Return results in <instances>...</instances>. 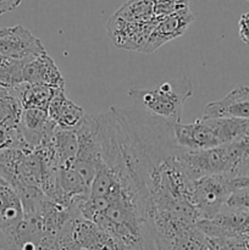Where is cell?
<instances>
[{"mask_svg": "<svg viewBox=\"0 0 249 250\" xmlns=\"http://www.w3.org/2000/svg\"><path fill=\"white\" fill-rule=\"evenodd\" d=\"M238 34L242 42L249 45V12L242 15L238 20Z\"/></svg>", "mask_w": 249, "mask_h": 250, "instance_id": "18", "label": "cell"}, {"mask_svg": "<svg viewBox=\"0 0 249 250\" xmlns=\"http://www.w3.org/2000/svg\"><path fill=\"white\" fill-rule=\"evenodd\" d=\"M24 219L21 195L0 173V234L14 231Z\"/></svg>", "mask_w": 249, "mask_h": 250, "instance_id": "11", "label": "cell"}, {"mask_svg": "<svg viewBox=\"0 0 249 250\" xmlns=\"http://www.w3.org/2000/svg\"><path fill=\"white\" fill-rule=\"evenodd\" d=\"M203 117L249 121V87L234 88L222 99L209 103L204 107Z\"/></svg>", "mask_w": 249, "mask_h": 250, "instance_id": "10", "label": "cell"}, {"mask_svg": "<svg viewBox=\"0 0 249 250\" xmlns=\"http://www.w3.org/2000/svg\"><path fill=\"white\" fill-rule=\"evenodd\" d=\"M249 187V177L204 176L190 181L189 203L200 220H212L237 190Z\"/></svg>", "mask_w": 249, "mask_h": 250, "instance_id": "4", "label": "cell"}, {"mask_svg": "<svg viewBox=\"0 0 249 250\" xmlns=\"http://www.w3.org/2000/svg\"><path fill=\"white\" fill-rule=\"evenodd\" d=\"M28 60L2 59L0 61V87L16 88L23 83V67Z\"/></svg>", "mask_w": 249, "mask_h": 250, "instance_id": "15", "label": "cell"}, {"mask_svg": "<svg viewBox=\"0 0 249 250\" xmlns=\"http://www.w3.org/2000/svg\"><path fill=\"white\" fill-rule=\"evenodd\" d=\"M153 9L158 20L181 10L189 9V0H153Z\"/></svg>", "mask_w": 249, "mask_h": 250, "instance_id": "16", "label": "cell"}, {"mask_svg": "<svg viewBox=\"0 0 249 250\" xmlns=\"http://www.w3.org/2000/svg\"><path fill=\"white\" fill-rule=\"evenodd\" d=\"M193 95V84L186 76L173 81L164 82L156 88L128 89V97L134 107L159 119L177 124L181 122L186 102Z\"/></svg>", "mask_w": 249, "mask_h": 250, "instance_id": "3", "label": "cell"}, {"mask_svg": "<svg viewBox=\"0 0 249 250\" xmlns=\"http://www.w3.org/2000/svg\"><path fill=\"white\" fill-rule=\"evenodd\" d=\"M244 239H246V241L248 242V244H249V232L246 234V236H244Z\"/></svg>", "mask_w": 249, "mask_h": 250, "instance_id": "19", "label": "cell"}, {"mask_svg": "<svg viewBox=\"0 0 249 250\" xmlns=\"http://www.w3.org/2000/svg\"><path fill=\"white\" fill-rule=\"evenodd\" d=\"M0 250H2V249H1V248H0Z\"/></svg>", "mask_w": 249, "mask_h": 250, "instance_id": "21", "label": "cell"}, {"mask_svg": "<svg viewBox=\"0 0 249 250\" xmlns=\"http://www.w3.org/2000/svg\"><path fill=\"white\" fill-rule=\"evenodd\" d=\"M23 83L54 89L65 88V82L58 66L46 53L27 61L23 67Z\"/></svg>", "mask_w": 249, "mask_h": 250, "instance_id": "12", "label": "cell"}, {"mask_svg": "<svg viewBox=\"0 0 249 250\" xmlns=\"http://www.w3.org/2000/svg\"><path fill=\"white\" fill-rule=\"evenodd\" d=\"M249 136V121L202 117L192 124H175L176 143L182 150H207Z\"/></svg>", "mask_w": 249, "mask_h": 250, "instance_id": "2", "label": "cell"}, {"mask_svg": "<svg viewBox=\"0 0 249 250\" xmlns=\"http://www.w3.org/2000/svg\"><path fill=\"white\" fill-rule=\"evenodd\" d=\"M2 250H61L58 236L49 233L33 217L24 216L23 221L9 233L0 234Z\"/></svg>", "mask_w": 249, "mask_h": 250, "instance_id": "6", "label": "cell"}, {"mask_svg": "<svg viewBox=\"0 0 249 250\" xmlns=\"http://www.w3.org/2000/svg\"><path fill=\"white\" fill-rule=\"evenodd\" d=\"M193 22H194V15L190 11V9L181 10V11L171 14L168 16L158 19L153 32L150 33L145 44L142 46L139 53H154L168 42L183 36Z\"/></svg>", "mask_w": 249, "mask_h": 250, "instance_id": "8", "label": "cell"}, {"mask_svg": "<svg viewBox=\"0 0 249 250\" xmlns=\"http://www.w3.org/2000/svg\"><path fill=\"white\" fill-rule=\"evenodd\" d=\"M1 60H2V59H1V58H0V61H1Z\"/></svg>", "mask_w": 249, "mask_h": 250, "instance_id": "20", "label": "cell"}, {"mask_svg": "<svg viewBox=\"0 0 249 250\" xmlns=\"http://www.w3.org/2000/svg\"><path fill=\"white\" fill-rule=\"evenodd\" d=\"M39 38L21 24L0 28V58L11 60H31L45 54Z\"/></svg>", "mask_w": 249, "mask_h": 250, "instance_id": "7", "label": "cell"}, {"mask_svg": "<svg viewBox=\"0 0 249 250\" xmlns=\"http://www.w3.org/2000/svg\"><path fill=\"white\" fill-rule=\"evenodd\" d=\"M115 15L131 22L148 23L156 21L153 9V0H128Z\"/></svg>", "mask_w": 249, "mask_h": 250, "instance_id": "14", "label": "cell"}, {"mask_svg": "<svg viewBox=\"0 0 249 250\" xmlns=\"http://www.w3.org/2000/svg\"><path fill=\"white\" fill-rule=\"evenodd\" d=\"M176 160L190 180L204 176L249 177V136L207 150H182Z\"/></svg>", "mask_w": 249, "mask_h": 250, "instance_id": "1", "label": "cell"}, {"mask_svg": "<svg viewBox=\"0 0 249 250\" xmlns=\"http://www.w3.org/2000/svg\"><path fill=\"white\" fill-rule=\"evenodd\" d=\"M156 21L148 23L131 22L112 15L106 24L107 34L117 48L139 51L148 41Z\"/></svg>", "mask_w": 249, "mask_h": 250, "instance_id": "9", "label": "cell"}, {"mask_svg": "<svg viewBox=\"0 0 249 250\" xmlns=\"http://www.w3.org/2000/svg\"><path fill=\"white\" fill-rule=\"evenodd\" d=\"M248 1H249V0H248Z\"/></svg>", "mask_w": 249, "mask_h": 250, "instance_id": "22", "label": "cell"}, {"mask_svg": "<svg viewBox=\"0 0 249 250\" xmlns=\"http://www.w3.org/2000/svg\"><path fill=\"white\" fill-rule=\"evenodd\" d=\"M48 116L58 128L76 129L85 117L81 106L76 105L65 94V88L56 89L48 107Z\"/></svg>", "mask_w": 249, "mask_h": 250, "instance_id": "13", "label": "cell"}, {"mask_svg": "<svg viewBox=\"0 0 249 250\" xmlns=\"http://www.w3.org/2000/svg\"><path fill=\"white\" fill-rule=\"evenodd\" d=\"M227 208L249 211V187L237 190L231 195L226 204Z\"/></svg>", "mask_w": 249, "mask_h": 250, "instance_id": "17", "label": "cell"}, {"mask_svg": "<svg viewBox=\"0 0 249 250\" xmlns=\"http://www.w3.org/2000/svg\"><path fill=\"white\" fill-rule=\"evenodd\" d=\"M61 250H121L110 234L81 215L66 222L58 236Z\"/></svg>", "mask_w": 249, "mask_h": 250, "instance_id": "5", "label": "cell"}]
</instances>
